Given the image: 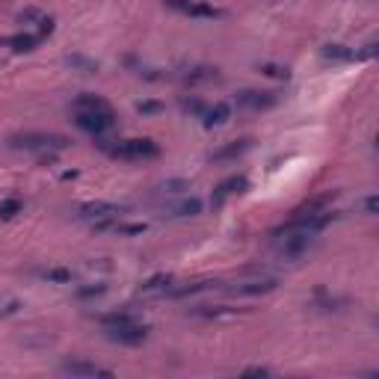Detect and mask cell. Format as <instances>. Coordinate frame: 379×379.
<instances>
[{
	"label": "cell",
	"mask_w": 379,
	"mask_h": 379,
	"mask_svg": "<svg viewBox=\"0 0 379 379\" xmlns=\"http://www.w3.org/2000/svg\"><path fill=\"white\" fill-rule=\"evenodd\" d=\"M98 149L110 154L113 160H154L160 158V146L149 137L142 140H101L98 137Z\"/></svg>",
	"instance_id": "6da1fadb"
},
{
	"label": "cell",
	"mask_w": 379,
	"mask_h": 379,
	"mask_svg": "<svg viewBox=\"0 0 379 379\" xmlns=\"http://www.w3.org/2000/svg\"><path fill=\"white\" fill-rule=\"evenodd\" d=\"M9 149L18 151H36V154H53V151H65L71 146L69 137L62 133H44V130H24V133H12L6 140Z\"/></svg>",
	"instance_id": "7a4b0ae2"
},
{
	"label": "cell",
	"mask_w": 379,
	"mask_h": 379,
	"mask_svg": "<svg viewBox=\"0 0 379 379\" xmlns=\"http://www.w3.org/2000/svg\"><path fill=\"white\" fill-rule=\"evenodd\" d=\"M74 125L98 140L116 128V113L113 110H74Z\"/></svg>",
	"instance_id": "3957f363"
},
{
	"label": "cell",
	"mask_w": 379,
	"mask_h": 379,
	"mask_svg": "<svg viewBox=\"0 0 379 379\" xmlns=\"http://www.w3.org/2000/svg\"><path fill=\"white\" fill-rule=\"evenodd\" d=\"M104 329V338L121 344V347H140V344L149 341V326L140 320H130V323H119V326H101Z\"/></svg>",
	"instance_id": "277c9868"
},
{
	"label": "cell",
	"mask_w": 379,
	"mask_h": 379,
	"mask_svg": "<svg viewBox=\"0 0 379 379\" xmlns=\"http://www.w3.org/2000/svg\"><path fill=\"white\" fill-rule=\"evenodd\" d=\"M169 9L181 12L187 18H196V21H214V18H222V9H217L214 3L208 0H163Z\"/></svg>",
	"instance_id": "5b68a950"
},
{
	"label": "cell",
	"mask_w": 379,
	"mask_h": 379,
	"mask_svg": "<svg viewBox=\"0 0 379 379\" xmlns=\"http://www.w3.org/2000/svg\"><path fill=\"white\" fill-rule=\"evenodd\" d=\"M125 210H128L125 205H113V202H83L77 208V217L95 226V222H104V219H119Z\"/></svg>",
	"instance_id": "8992f818"
},
{
	"label": "cell",
	"mask_w": 379,
	"mask_h": 379,
	"mask_svg": "<svg viewBox=\"0 0 379 379\" xmlns=\"http://www.w3.org/2000/svg\"><path fill=\"white\" fill-rule=\"evenodd\" d=\"M18 21L27 27V33H33V36H51L53 33V18L44 15L42 9H24V12L18 15Z\"/></svg>",
	"instance_id": "52a82bcc"
},
{
	"label": "cell",
	"mask_w": 379,
	"mask_h": 379,
	"mask_svg": "<svg viewBox=\"0 0 379 379\" xmlns=\"http://www.w3.org/2000/svg\"><path fill=\"white\" fill-rule=\"evenodd\" d=\"M95 231L119 234V237H137V234L146 231V222H121V217H119V219H104V222H95Z\"/></svg>",
	"instance_id": "ba28073f"
},
{
	"label": "cell",
	"mask_w": 379,
	"mask_h": 379,
	"mask_svg": "<svg viewBox=\"0 0 379 379\" xmlns=\"http://www.w3.org/2000/svg\"><path fill=\"white\" fill-rule=\"evenodd\" d=\"M278 287L276 276H258V278H246V282L234 285V294H246V296H258V294H270Z\"/></svg>",
	"instance_id": "9c48e42d"
},
{
	"label": "cell",
	"mask_w": 379,
	"mask_h": 379,
	"mask_svg": "<svg viewBox=\"0 0 379 379\" xmlns=\"http://www.w3.org/2000/svg\"><path fill=\"white\" fill-rule=\"evenodd\" d=\"M60 371L69 373V376H113V371H110V367H101V364H95V362H83V359L62 362Z\"/></svg>",
	"instance_id": "30bf717a"
},
{
	"label": "cell",
	"mask_w": 379,
	"mask_h": 379,
	"mask_svg": "<svg viewBox=\"0 0 379 379\" xmlns=\"http://www.w3.org/2000/svg\"><path fill=\"white\" fill-rule=\"evenodd\" d=\"M276 101H278L276 92H255V89H243V92H237V104L246 107V110H267Z\"/></svg>",
	"instance_id": "8fae6325"
},
{
	"label": "cell",
	"mask_w": 379,
	"mask_h": 379,
	"mask_svg": "<svg viewBox=\"0 0 379 379\" xmlns=\"http://www.w3.org/2000/svg\"><path fill=\"white\" fill-rule=\"evenodd\" d=\"M246 190H249V178L246 175H231V178H226V181L217 187L214 205H222L228 196H240V193H246Z\"/></svg>",
	"instance_id": "7c38bea8"
},
{
	"label": "cell",
	"mask_w": 379,
	"mask_h": 379,
	"mask_svg": "<svg viewBox=\"0 0 379 379\" xmlns=\"http://www.w3.org/2000/svg\"><path fill=\"white\" fill-rule=\"evenodd\" d=\"M202 214V202L199 199H181L169 208H163V217H172V219H187V217H199Z\"/></svg>",
	"instance_id": "4fadbf2b"
},
{
	"label": "cell",
	"mask_w": 379,
	"mask_h": 379,
	"mask_svg": "<svg viewBox=\"0 0 379 379\" xmlns=\"http://www.w3.org/2000/svg\"><path fill=\"white\" fill-rule=\"evenodd\" d=\"M39 44V36H33V33H15V36H0V48H12L18 53H27Z\"/></svg>",
	"instance_id": "5bb4252c"
},
{
	"label": "cell",
	"mask_w": 379,
	"mask_h": 379,
	"mask_svg": "<svg viewBox=\"0 0 379 379\" xmlns=\"http://www.w3.org/2000/svg\"><path fill=\"white\" fill-rule=\"evenodd\" d=\"M172 285H175V278L169 273H158V276H151L149 282L142 285V294H146V296H169Z\"/></svg>",
	"instance_id": "9a60e30c"
},
{
	"label": "cell",
	"mask_w": 379,
	"mask_h": 379,
	"mask_svg": "<svg viewBox=\"0 0 379 379\" xmlns=\"http://www.w3.org/2000/svg\"><path fill=\"white\" fill-rule=\"evenodd\" d=\"M231 119V107L228 104H214V107H208L205 113H202V125L208 130H214V128H222L226 121Z\"/></svg>",
	"instance_id": "2e32d148"
},
{
	"label": "cell",
	"mask_w": 379,
	"mask_h": 379,
	"mask_svg": "<svg viewBox=\"0 0 379 379\" xmlns=\"http://www.w3.org/2000/svg\"><path fill=\"white\" fill-rule=\"evenodd\" d=\"M249 149H252V140H237V142H231V146L214 151L210 160H234V158H240V154H246Z\"/></svg>",
	"instance_id": "e0dca14e"
},
{
	"label": "cell",
	"mask_w": 379,
	"mask_h": 379,
	"mask_svg": "<svg viewBox=\"0 0 379 379\" xmlns=\"http://www.w3.org/2000/svg\"><path fill=\"white\" fill-rule=\"evenodd\" d=\"M323 57L332 60V62H353L359 53H355L353 48H347V44H338V42H332L323 48Z\"/></svg>",
	"instance_id": "ac0fdd59"
},
{
	"label": "cell",
	"mask_w": 379,
	"mask_h": 379,
	"mask_svg": "<svg viewBox=\"0 0 379 379\" xmlns=\"http://www.w3.org/2000/svg\"><path fill=\"white\" fill-rule=\"evenodd\" d=\"M65 65H69L71 71H81V74H98V62L83 57V53H71V57H65Z\"/></svg>",
	"instance_id": "d6986e66"
},
{
	"label": "cell",
	"mask_w": 379,
	"mask_h": 379,
	"mask_svg": "<svg viewBox=\"0 0 379 379\" xmlns=\"http://www.w3.org/2000/svg\"><path fill=\"white\" fill-rule=\"evenodd\" d=\"M39 276L44 278V282H51V285H71L74 282V273L65 270V267H48V270H42Z\"/></svg>",
	"instance_id": "ffe728a7"
},
{
	"label": "cell",
	"mask_w": 379,
	"mask_h": 379,
	"mask_svg": "<svg viewBox=\"0 0 379 379\" xmlns=\"http://www.w3.org/2000/svg\"><path fill=\"white\" fill-rule=\"evenodd\" d=\"M74 110H113L101 95H92V92H83L74 98Z\"/></svg>",
	"instance_id": "44dd1931"
},
{
	"label": "cell",
	"mask_w": 379,
	"mask_h": 379,
	"mask_svg": "<svg viewBox=\"0 0 379 379\" xmlns=\"http://www.w3.org/2000/svg\"><path fill=\"white\" fill-rule=\"evenodd\" d=\"M217 69H210V65H196V69H190L187 74H184V81H190V83H196V81H217Z\"/></svg>",
	"instance_id": "7402d4cb"
},
{
	"label": "cell",
	"mask_w": 379,
	"mask_h": 379,
	"mask_svg": "<svg viewBox=\"0 0 379 379\" xmlns=\"http://www.w3.org/2000/svg\"><path fill=\"white\" fill-rule=\"evenodd\" d=\"M258 71L267 74V77H273V81H287V77H291V71H287L285 65H273V62H261Z\"/></svg>",
	"instance_id": "603a6c76"
},
{
	"label": "cell",
	"mask_w": 379,
	"mask_h": 379,
	"mask_svg": "<svg viewBox=\"0 0 379 379\" xmlns=\"http://www.w3.org/2000/svg\"><path fill=\"white\" fill-rule=\"evenodd\" d=\"M24 205H21V199H6V202H0V219H12L18 217Z\"/></svg>",
	"instance_id": "cb8c5ba5"
},
{
	"label": "cell",
	"mask_w": 379,
	"mask_h": 379,
	"mask_svg": "<svg viewBox=\"0 0 379 379\" xmlns=\"http://www.w3.org/2000/svg\"><path fill=\"white\" fill-rule=\"evenodd\" d=\"M181 110H184V113H193V116L202 119V113H205L208 107L199 101V98H181Z\"/></svg>",
	"instance_id": "d4e9b609"
},
{
	"label": "cell",
	"mask_w": 379,
	"mask_h": 379,
	"mask_svg": "<svg viewBox=\"0 0 379 379\" xmlns=\"http://www.w3.org/2000/svg\"><path fill=\"white\" fill-rule=\"evenodd\" d=\"M184 190H190V184H187V181H166V184L160 187V193H169V196H175V193H184Z\"/></svg>",
	"instance_id": "484cf974"
},
{
	"label": "cell",
	"mask_w": 379,
	"mask_h": 379,
	"mask_svg": "<svg viewBox=\"0 0 379 379\" xmlns=\"http://www.w3.org/2000/svg\"><path fill=\"white\" fill-rule=\"evenodd\" d=\"M104 291H107L104 285H92V287H81V291H77V296H81V299H89V296H101Z\"/></svg>",
	"instance_id": "4316f807"
},
{
	"label": "cell",
	"mask_w": 379,
	"mask_h": 379,
	"mask_svg": "<svg viewBox=\"0 0 379 379\" xmlns=\"http://www.w3.org/2000/svg\"><path fill=\"white\" fill-rule=\"evenodd\" d=\"M243 376H270V371H267V367H246Z\"/></svg>",
	"instance_id": "83f0119b"
},
{
	"label": "cell",
	"mask_w": 379,
	"mask_h": 379,
	"mask_svg": "<svg viewBox=\"0 0 379 379\" xmlns=\"http://www.w3.org/2000/svg\"><path fill=\"white\" fill-rule=\"evenodd\" d=\"M364 210H367V217H376V199L373 196L364 199Z\"/></svg>",
	"instance_id": "f1b7e54d"
},
{
	"label": "cell",
	"mask_w": 379,
	"mask_h": 379,
	"mask_svg": "<svg viewBox=\"0 0 379 379\" xmlns=\"http://www.w3.org/2000/svg\"><path fill=\"white\" fill-rule=\"evenodd\" d=\"M140 110H142V113H158L160 104L158 101H146V104H140Z\"/></svg>",
	"instance_id": "f546056e"
}]
</instances>
